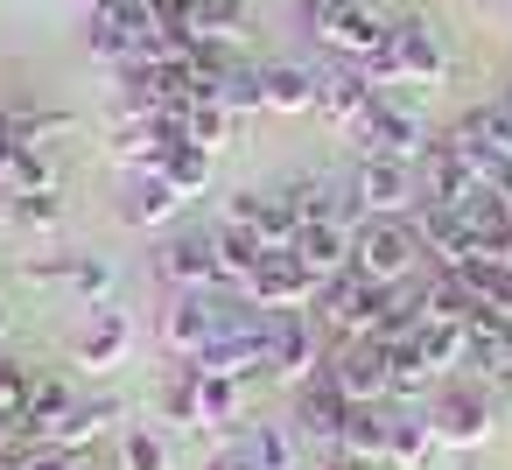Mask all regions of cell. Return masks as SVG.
Segmentation results:
<instances>
[{"mask_svg":"<svg viewBox=\"0 0 512 470\" xmlns=\"http://www.w3.org/2000/svg\"><path fill=\"white\" fill-rule=\"evenodd\" d=\"M127 428V400L120 393H78V407L43 435V442H57V449H71V456H85L99 435H120Z\"/></svg>","mask_w":512,"mask_h":470,"instance_id":"cell-17","label":"cell"},{"mask_svg":"<svg viewBox=\"0 0 512 470\" xmlns=\"http://www.w3.org/2000/svg\"><path fill=\"white\" fill-rule=\"evenodd\" d=\"M344 414H351V400L337 393V379H330V372H316V379H302V386L288 393V421H295L302 449H316V456H337Z\"/></svg>","mask_w":512,"mask_h":470,"instance_id":"cell-8","label":"cell"},{"mask_svg":"<svg viewBox=\"0 0 512 470\" xmlns=\"http://www.w3.org/2000/svg\"><path fill=\"white\" fill-rule=\"evenodd\" d=\"M71 267H78L71 246H57V253H29V260H22V281H71Z\"/></svg>","mask_w":512,"mask_h":470,"instance_id":"cell-45","label":"cell"},{"mask_svg":"<svg viewBox=\"0 0 512 470\" xmlns=\"http://www.w3.org/2000/svg\"><path fill=\"white\" fill-rule=\"evenodd\" d=\"M505 309H512V288H505Z\"/></svg>","mask_w":512,"mask_h":470,"instance_id":"cell-52","label":"cell"},{"mask_svg":"<svg viewBox=\"0 0 512 470\" xmlns=\"http://www.w3.org/2000/svg\"><path fill=\"white\" fill-rule=\"evenodd\" d=\"M323 372L337 379V393H344L351 407H379V400H386V351H379L372 337L330 344V365H323Z\"/></svg>","mask_w":512,"mask_h":470,"instance_id":"cell-16","label":"cell"},{"mask_svg":"<svg viewBox=\"0 0 512 470\" xmlns=\"http://www.w3.org/2000/svg\"><path fill=\"white\" fill-rule=\"evenodd\" d=\"M351 204H358V225H365V218H414V211H421V176H414L407 162L358 155V169H351Z\"/></svg>","mask_w":512,"mask_h":470,"instance_id":"cell-7","label":"cell"},{"mask_svg":"<svg viewBox=\"0 0 512 470\" xmlns=\"http://www.w3.org/2000/svg\"><path fill=\"white\" fill-rule=\"evenodd\" d=\"M302 29H309V43L330 50L337 64H365V57L393 36L386 8H372V0H344V8H302Z\"/></svg>","mask_w":512,"mask_h":470,"instance_id":"cell-3","label":"cell"},{"mask_svg":"<svg viewBox=\"0 0 512 470\" xmlns=\"http://www.w3.org/2000/svg\"><path fill=\"white\" fill-rule=\"evenodd\" d=\"M386 421H393L386 400L379 407H351L344 414V435H337V456H386Z\"/></svg>","mask_w":512,"mask_h":470,"instance_id":"cell-34","label":"cell"},{"mask_svg":"<svg viewBox=\"0 0 512 470\" xmlns=\"http://www.w3.org/2000/svg\"><path fill=\"white\" fill-rule=\"evenodd\" d=\"M71 407H78V386H71L64 372H36V386H29V414H22V435H29V442H43Z\"/></svg>","mask_w":512,"mask_h":470,"instance_id":"cell-30","label":"cell"},{"mask_svg":"<svg viewBox=\"0 0 512 470\" xmlns=\"http://www.w3.org/2000/svg\"><path fill=\"white\" fill-rule=\"evenodd\" d=\"M414 176H421V204H442V211H463V204L484 190V176H477V169L442 141V134H435V148L414 162Z\"/></svg>","mask_w":512,"mask_h":470,"instance_id":"cell-15","label":"cell"},{"mask_svg":"<svg viewBox=\"0 0 512 470\" xmlns=\"http://www.w3.org/2000/svg\"><path fill=\"white\" fill-rule=\"evenodd\" d=\"M337 470H393L386 456H337Z\"/></svg>","mask_w":512,"mask_h":470,"instance_id":"cell-47","label":"cell"},{"mask_svg":"<svg viewBox=\"0 0 512 470\" xmlns=\"http://www.w3.org/2000/svg\"><path fill=\"white\" fill-rule=\"evenodd\" d=\"M414 344H421V358H428V372H435V379L470 372V330H463V323H421V330H414Z\"/></svg>","mask_w":512,"mask_h":470,"instance_id":"cell-33","label":"cell"},{"mask_svg":"<svg viewBox=\"0 0 512 470\" xmlns=\"http://www.w3.org/2000/svg\"><path fill=\"white\" fill-rule=\"evenodd\" d=\"M155 428L169 435H204V407H197V372L190 365H169L162 386H155Z\"/></svg>","mask_w":512,"mask_h":470,"instance_id":"cell-24","label":"cell"},{"mask_svg":"<svg viewBox=\"0 0 512 470\" xmlns=\"http://www.w3.org/2000/svg\"><path fill=\"white\" fill-rule=\"evenodd\" d=\"M0 183H8L15 197H43V190H64V176H57V162H50L43 148H15V155H8V176H0Z\"/></svg>","mask_w":512,"mask_h":470,"instance_id":"cell-37","label":"cell"},{"mask_svg":"<svg viewBox=\"0 0 512 470\" xmlns=\"http://www.w3.org/2000/svg\"><path fill=\"white\" fill-rule=\"evenodd\" d=\"M463 225L477 232V246H498V239L512 232V211H505V197H498V190L484 183V190H477V197L463 204Z\"/></svg>","mask_w":512,"mask_h":470,"instance_id":"cell-40","label":"cell"},{"mask_svg":"<svg viewBox=\"0 0 512 470\" xmlns=\"http://www.w3.org/2000/svg\"><path fill=\"white\" fill-rule=\"evenodd\" d=\"M0 127L15 134V148H57V141H71L78 134V113H64V106H36V99H15V106H0Z\"/></svg>","mask_w":512,"mask_h":470,"instance_id":"cell-21","label":"cell"},{"mask_svg":"<svg viewBox=\"0 0 512 470\" xmlns=\"http://www.w3.org/2000/svg\"><path fill=\"white\" fill-rule=\"evenodd\" d=\"M372 99H379V92H372V78H365L358 64H337V57H330V64H316V113H323L344 141L365 127Z\"/></svg>","mask_w":512,"mask_h":470,"instance_id":"cell-11","label":"cell"},{"mask_svg":"<svg viewBox=\"0 0 512 470\" xmlns=\"http://www.w3.org/2000/svg\"><path fill=\"white\" fill-rule=\"evenodd\" d=\"M239 127H246V120H232V113H225L218 99H197V106L183 113V134H190V148H204L211 162L239 148Z\"/></svg>","mask_w":512,"mask_h":470,"instance_id":"cell-32","label":"cell"},{"mask_svg":"<svg viewBox=\"0 0 512 470\" xmlns=\"http://www.w3.org/2000/svg\"><path fill=\"white\" fill-rule=\"evenodd\" d=\"M288 197H295V211H302V225H358V204H351V183H337V176H295V183H281Z\"/></svg>","mask_w":512,"mask_h":470,"instance_id":"cell-23","label":"cell"},{"mask_svg":"<svg viewBox=\"0 0 512 470\" xmlns=\"http://www.w3.org/2000/svg\"><path fill=\"white\" fill-rule=\"evenodd\" d=\"M85 50H92V64H106V71H120L127 57H134V29L120 22V15H85Z\"/></svg>","mask_w":512,"mask_h":470,"instance_id":"cell-35","label":"cell"},{"mask_svg":"<svg viewBox=\"0 0 512 470\" xmlns=\"http://www.w3.org/2000/svg\"><path fill=\"white\" fill-rule=\"evenodd\" d=\"M218 106H225L232 120H253V113H267V106H260V64H232V71L218 78Z\"/></svg>","mask_w":512,"mask_h":470,"instance_id":"cell-39","label":"cell"},{"mask_svg":"<svg viewBox=\"0 0 512 470\" xmlns=\"http://www.w3.org/2000/svg\"><path fill=\"white\" fill-rule=\"evenodd\" d=\"M302 470H337V456H316V463H302Z\"/></svg>","mask_w":512,"mask_h":470,"instance_id":"cell-50","label":"cell"},{"mask_svg":"<svg viewBox=\"0 0 512 470\" xmlns=\"http://www.w3.org/2000/svg\"><path fill=\"white\" fill-rule=\"evenodd\" d=\"M211 246H218V274H225L232 288H239V281L267 260V253H274V246H267L253 225H239V218H218V225H211Z\"/></svg>","mask_w":512,"mask_h":470,"instance_id":"cell-28","label":"cell"},{"mask_svg":"<svg viewBox=\"0 0 512 470\" xmlns=\"http://www.w3.org/2000/svg\"><path fill=\"white\" fill-rule=\"evenodd\" d=\"M253 29V15H246V0H204V15H197V36H211V43H239Z\"/></svg>","mask_w":512,"mask_h":470,"instance_id":"cell-41","label":"cell"},{"mask_svg":"<svg viewBox=\"0 0 512 470\" xmlns=\"http://www.w3.org/2000/svg\"><path fill=\"white\" fill-rule=\"evenodd\" d=\"M351 267H358L365 281H386V288L414 281V274L428 267V260H421V239H414V218H365L358 239H351Z\"/></svg>","mask_w":512,"mask_h":470,"instance_id":"cell-5","label":"cell"},{"mask_svg":"<svg viewBox=\"0 0 512 470\" xmlns=\"http://www.w3.org/2000/svg\"><path fill=\"white\" fill-rule=\"evenodd\" d=\"M421 316H428V323H463V330H470V323L484 316V302L470 295L463 274H435V267H428V274H421Z\"/></svg>","mask_w":512,"mask_h":470,"instance_id":"cell-27","label":"cell"},{"mask_svg":"<svg viewBox=\"0 0 512 470\" xmlns=\"http://www.w3.org/2000/svg\"><path fill=\"white\" fill-rule=\"evenodd\" d=\"M351 239H358V225H302L288 253H295L316 281H330V274H344V267H351Z\"/></svg>","mask_w":512,"mask_h":470,"instance_id":"cell-25","label":"cell"},{"mask_svg":"<svg viewBox=\"0 0 512 470\" xmlns=\"http://www.w3.org/2000/svg\"><path fill=\"white\" fill-rule=\"evenodd\" d=\"M323 365H330V330L316 323V309H267V386L295 393Z\"/></svg>","mask_w":512,"mask_h":470,"instance_id":"cell-2","label":"cell"},{"mask_svg":"<svg viewBox=\"0 0 512 470\" xmlns=\"http://www.w3.org/2000/svg\"><path fill=\"white\" fill-rule=\"evenodd\" d=\"M239 295H246L260 316H267V309H316L323 281H316V274H309V267H302V260L281 246V253H267V260H260L246 281H239Z\"/></svg>","mask_w":512,"mask_h":470,"instance_id":"cell-9","label":"cell"},{"mask_svg":"<svg viewBox=\"0 0 512 470\" xmlns=\"http://www.w3.org/2000/svg\"><path fill=\"white\" fill-rule=\"evenodd\" d=\"M393 50H400V71H407V85H442V71H449V50H442V36H435L421 15H400V22H393Z\"/></svg>","mask_w":512,"mask_h":470,"instance_id":"cell-22","label":"cell"},{"mask_svg":"<svg viewBox=\"0 0 512 470\" xmlns=\"http://www.w3.org/2000/svg\"><path fill=\"white\" fill-rule=\"evenodd\" d=\"M8 225H15V232H57V225H64V190H43V197H15Z\"/></svg>","mask_w":512,"mask_h":470,"instance_id":"cell-42","label":"cell"},{"mask_svg":"<svg viewBox=\"0 0 512 470\" xmlns=\"http://www.w3.org/2000/svg\"><path fill=\"white\" fill-rule=\"evenodd\" d=\"M414 239H421V260L435 267V274H456V267H470L484 246H477V232L463 225V211H442V204H421L414 211Z\"/></svg>","mask_w":512,"mask_h":470,"instance_id":"cell-13","label":"cell"},{"mask_svg":"<svg viewBox=\"0 0 512 470\" xmlns=\"http://www.w3.org/2000/svg\"><path fill=\"white\" fill-rule=\"evenodd\" d=\"M211 169H218V162H211V155H204V148H190V141H183V148H169V155H162V176H169V183H176V197H183V204H197V197H204V190H211Z\"/></svg>","mask_w":512,"mask_h":470,"instance_id":"cell-38","label":"cell"},{"mask_svg":"<svg viewBox=\"0 0 512 470\" xmlns=\"http://www.w3.org/2000/svg\"><path fill=\"white\" fill-rule=\"evenodd\" d=\"M71 358H78L85 372H120V365L134 358V316H127L120 302L85 309V323H78V337H71Z\"/></svg>","mask_w":512,"mask_h":470,"instance_id":"cell-12","label":"cell"},{"mask_svg":"<svg viewBox=\"0 0 512 470\" xmlns=\"http://www.w3.org/2000/svg\"><path fill=\"white\" fill-rule=\"evenodd\" d=\"M71 470H99V463H92V456H78V463H71Z\"/></svg>","mask_w":512,"mask_h":470,"instance_id":"cell-51","label":"cell"},{"mask_svg":"<svg viewBox=\"0 0 512 470\" xmlns=\"http://www.w3.org/2000/svg\"><path fill=\"white\" fill-rule=\"evenodd\" d=\"M260 106H267L274 120L316 113V64H295V57H281V64H260Z\"/></svg>","mask_w":512,"mask_h":470,"instance_id":"cell-20","label":"cell"},{"mask_svg":"<svg viewBox=\"0 0 512 470\" xmlns=\"http://www.w3.org/2000/svg\"><path fill=\"white\" fill-rule=\"evenodd\" d=\"M155 337H162V351H169L176 365H190V358L218 337V323H211V295H169Z\"/></svg>","mask_w":512,"mask_h":470,"instance_id":"cell-18","label":"cell"},{"mask_svg":"<svg viewBox=\"0 0 512 470\" xmlns=\"http://www.w3.org/2000/svg\"><path fill=\"white\" fill-rule=\"evenodd\" d=\"M148 267H155V281H162L169 295H211V288H225V274H218V246H211V225L162 232Z\"/></svg>","mask_w":512,"mask_h":470,"instance_id":"cell-6","label":"cell"},{"mask_svg":"<svg viewBox=\"0 0 512 470\" xmlns=\"http://www.w3.org/2000/svg\"><path fill=\"white\" fill-rule=\"evenodd\" d=\"M435 456H442V435H435L428 407H393V421H386V463L393 470H435Z\"/></svg>","mask_w":512,"mask_h":470,"instance_id":"cell-19","label":"cell"},{"mask_svg":"<svg viewBox=\"0 0 512 470\" xmlns=\"http://www.w3.org/2000/svg\"><path fill=\"white\" fill-rule=\"evenodd\" d=\"M113 470H176V435L155 421H127L113 435Z\"/></svg>","mask_w":512,"mask_h":470,"instance_id":"cell-26","label":"cell"},{"mask_svg":"<svg viewBox=\"0 0 512 470\" xmlns=\"http://www.w3.org/2000/svg\"><path fill=\"white\" fill-rule=\"evenodd\" d=\"M351 141H358V155H386V162H407V169L435 148V134H428V120H421V106L407 92H379Z\"/></svg>","mask_w":512,"mask_h":470,"instance_id":"cell-4","label":"cell"},{"mask_svg":"<svg viewBox=\"0 0 512 470\" xmlns=\"http://www.w3.org/2000/svg\"><path fill=\"white\" fill-rule=\"evenodd\" d=\"M29 386H36V372H29L22 358L0 351V421H22V414H29Z\"/></svg>","mask_w":512,"mask_h":470,"instance_id":"cell-43","label":"cell"},{"mask_svg":"<svg viewBox=\"0 0 512 470\" xmlns=\"http://www.w3.org/2000/svg\"><path fill=\"white\" fill-rule=\"evenodd\" d=\"M8 330H15V309H8V295H0V344H8Z\"/></svg>","mask_w":512,"mask_h":470,"instance_id":"cell-48","label":"cell"},{"mask_svg":"<svg viewBox=\"0 0 512 470\" xmlns=\"http://www.w3.org/2000/svg\"><path fill=\"white\" fill-rule=\"evenodd\" d=\"M428 421H435V435H442V449H484L491 435H498V400H491V379H477V372H449L435 393H428Z\"/></svg>","mask_w":512,"mask_h":470,"instance_id":"cell-1","label":"cell"},{"mask_svg":"<svg viewBox=\"0 0 512 470\" xmlns=\"http://www.w3.org/2000/svg\"><path fill=\"white\" fill-rule=\"evenodd\" d=\"M246 442H253V456H260V470H302L309 463V449H302V435H295V421L281 414H267V421H246Z\"/></svg>","mask_w":512,"mask_h":470,"instance_id":"cell-31","label":"cell"},{"mask_svg":"<svg viewBox=\"0 0 512 470\" xmlns=\"http://www.w3.org/2000/svg\"><path fill=\"white\" fill-rule=\"evenodd\" d=\"M99 8H127V0H85V15H99Z\"/></svg>","mask_w":512,"mask_h":470,"instance_id":"cell-49","label":"cell"},{"mask_svg":"<svg viewBox=\"0 0 512 470\" xmlns=\"http://www.w3.org/2000/svg\"><path fill=\"white\" fill-rule=\"evenodd\" d=\"M491 400H498V414H505V421H512V365H505V372H498V379H491Z\"/></svg>","mask_w":512,"mask_h":470,"instance_id":"cell-46","label":"cell"},{"mask_svg":"<svg viewBox=\"0 0 512 470\" xmlns=\"http://www.w3.org/2000/svg\"><path fill=\"white\" fill-rule=\"evenodd\" d=\"M197 470H260V456H253L246 428H232V435H218V449H211V456H204Z\"/></svg>","mask_w":512,"mask_h":470,"instance_id":"cell-44","label":"cell"},{"mask_svg":"<svg viewBox=\"0 0 512 470\" xmlns=\"http://www.w3.org/2000/svg\"><path fill=\"white\" fill-rule=\"evenodd\" d=\"M71 295H78V309H106V302L120 295V267H113L106 253H78V267H71Z\"/></svg>","mask_w":512,"mask_h":470,"instance_id":"cell-36","label":"cell"},{"mask_svg":"<svg viewBox=\"0 0 512 470\" xmlns=\"http://www.w3.org/2000/svg\"><path fill=\"white\" fill-rule=\"evenodd\" d=\"M183 211H190V204L176 197V183H169L162 169H134V176H120V225L162 239V232H176Z\"/></svg>","mask_w":512,"mask_h":470,"instance_id":"cell-10","label":"cell"},{"mask_svg":"<svg viewBox=\"0 0 512 470\" xmlns=\"http://www.w3.org/2000/svg\"><path fill=\"white\" fill-rule=\"evenodd\" d=\"M190 372H197V365H190ZM246 393H253V386H239V379L197 372V407H204V435H232V428H246Z\"/></svg>","mask_w":512,"mask_h":470,"instance_id":"cell-29","label":"cell"},{"mask_svg":"<svg viewBox=\"0 0 512 470\" xmlns=\"http://www.w3.org/2000/svg\"><path fill=\"white\" fill-rule=\"evenodd\" d=\"M218 218H239V225H253V232H260L274 253H281V246H295V232H302V211H295V197H288L281 183H274V190H232Z\"/></svg>","mask_w":512,"mask_h":470,"instance_id":"cell-14","label":"cell"}]
</instances>
